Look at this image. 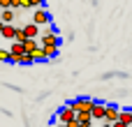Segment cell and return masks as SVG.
Masks as SVG:
<instances>
[{
    "label": "cell",
    "mask_w": 132,
    "mask_h": 127,
    "mask_svg": "<svg viewBox=\"0 0 132 127\" xmlns=\"http://www.w3.org/2000/svg\"><path fill=\"white\" fill-rule=\"evenodd\" d=\"M9 53H12V56H23V53H26V49H23V44H19V42H12V46H9Z\"/></svg>",
    "instance_id": "obj_11"
},
{
    "label": "cell",
    "mask_w": 132,
    "mask_h": 127,
    "mask_svg": "<svg viewBox=\"0 0 132 127\" xmlns=\"http://www.w3.org/2000/svg\"><path fill=\"white\" fill-rule=\"evenodd\" d=\"M23 49H26V53H35V51H39L42 46H39V39H26V44H23Z\"/></svg>",
    "instance_id": "obj_9"
},
{
    "label": "cell",
    "mask_w": 132,
    "mask_h": 127,
    "mask_svg": "<svg viewBox=\"0 0 132 127\" xmlns=\"http://www.w3.org/2000/svg\"><path fill=\"white\" fill-rule=\"evenodd\" d=\"M42 51H44V58H46V60H51V58L58 56V49H53V46H44Z\"/></svg>",
    "instance_id": "obj_14"
},
{
    "label": "cell",
    "mask_w": 132,
    "mask_h": 127,
    "mask_svg": "<svg viewBox=\"0 0 132 127\" xmlns=\"http://www.w3.org/2000/svg\"><path fill=\"white\" fill-rule=\"evenodd\" d=\"M0 14H2V12H0ZM0 23H2V21H0Z\"/></svg>",
    "instance_id": "obj_25"
},
{
    "label": "cell",
    "mask_w": 132,
    "mask_h": 127,
    "mask_svg": "<svg viewBox=\"0 0 132 127\" xmlns=\"http://www.w3.org/2000/svg\"><path fill=\"white\" fill-rule=\"evenodd\" d=\"M32 62H35L32 56H30V53H23V62H21V65H32Z\"/></svg>",
    "instance_id": "obj_19"
},
{
    "label": "cell",
    "mask_w": 132,
    "mask_h": 127,
    "mask_svg": "<svg viewBox=\"0 0 132 127\" xmlns=\"http://www.w3.org/2000/svg\"><path fill=\"white\" fill-rule=\"evenodd\" d=\"M79 127H90V125H79Z\"/></svg>",
    "instance_id": "obj_24"
},
{
    "label": "cell",
    "mask_w": 132,
    "mask_h": 127,
    "mask_svg": "<svg viewBox=\"0 0 132 127\" xmlns=\"http://www.w3.org/2000/svg\"><path fill=\"white\" fill-rule=\"evenodd\" d=\"M39 30H42V28H37L32 21L23 25V32H26V37H28V39H37V37H39Z\"/></svg>",
    "instance_id": "obj_7"
},
{
    "label": "cell",
    "mask_w": 132,
    "mask_h": 127,
    "mask_svg": "<svg viewBox=\"0 0 132 127\" xmlns=\"http://www.w3.org/2000/svg\"><path fill=\"white\" fill-rule=\"evenodd\" d=\"M0 12H2V9H0Z\"/></svg>",
    "instance_id": "obj_26"
},
{
    "label": "cell",
    "mask_w": 132,
    "mask_h": 127,
    "mask_svg": "<svg viewBox=\"0 0 132 127\" xmlns=\"http://www.w3.org/2000/svg\"><path fill=\"white\" fill-rule=\"evenodd\" d=\"M114 127H128V125H123V123H116V125H114Z\"/></svg>",
    "instance_id": "obj_21"
},
{
    "label": "cell",
    "mask_w": 132,
    "mask_h": 127,
    "mask_svg": "<svg viewBox=\"0 0 132 127\" xmlns=\"http://www.w3.org/2000/svg\"><path fill=\"white\" fill-rule=\"evenodd\" d=\"M39 46H42V49H44V46L60 49V37H58V35H46V37H42V39H39Z\"/></svg>",
    "instance_id": "obj_6"
},
{
    "label": "cell",
    "mask_w": 132,
    "mask_h": 127,
    "mask_svg": "<svg viewBox=\"0 0 132 127\" xmlns=\"http://www.w3.org/2000/svg\"><path fill=\"white\" fill-rule=\"evenodd\" d=\"M102 127H114V125H109V123H102Z\"/></svg>",
    "instance_id": "obj_22"
},
{
    "label": "cell",
    "mask_w": 132,
    "mask_h": 127,
    "mask_svg": "<svg viewBox=\"0 0 132 127\" xmlns=\"http://www.w3.org/2000/svg\"><path fill=\"white\" fill-rule=\"evenodd\" d=\"M0 37H2V39H12V42H14V37H16V25H2Z\"/></svg>",
    "instance_id": "obj_8"
},
{
    "label": "cell",
    "mask_w": 132,
    "mask_h": 127,
    "mask_svg": "<svg viewBox=\"0 0 132 127\" xmlns=\"http://www.w3.org/2000/svg\"><path fill=\"white\" fill-rule=\"evenodd\" d=\"M26 32H23V28H16V37H14V42H19V44H26Z\"/></svg>",
    "instance_id": "obj_15"
},
{
    "label": "cell",
    "mask_w": 132,
    "mask_h": 127,
    "mask_svg": "<svg viewBox=\"0 0 132 127\" xmlns=\"http://www.w3.org/2000/svg\"><path fill=\"white\" fill-rule=\"evenodd\" d=\"M9 58H12L9 49H0V62H9Z\"/></svg>",
    "instance_id": "obj_16"
},
{
    "label": "cell",
    "mask_w": 132,
    "mask_h": 127,
    "mask_svg": "<svg viewBox=\"0 0 132 127\" xmlns=\"http://www.w3.org/2000/svg\"><path fill=\"white\" fill-rule=\"evenodd\" d=\"M77 123L79 125H90L93 123V116L90 113H77Z\"/></svg>",
    "instance_id": "obj_13"
},
{
    "label": "cell",
    "mask_w": 132,
    "mask_h": 127,
    "mask_svg": "<svg viewBox=\"0 0 132 127\" xmlns=\"http://www.w3.org/2000/svg\"><path fill=\"white\" fill-rule=\"evenodd\" d=\"M51 127H67V125H63V123H56V125H51Z\"/></svg>",
    "instance_id": "obj_20"
},
{
    "label": "cell",
    "mask_w": 132,
    "mask_h": 127,
    "mask_svg": "<svg viewBox=\"0 0 132 127\" xmlns=\"http://www.w3.org/2000/svg\"><path fill=\"white\" fill-rule=\"evenodd\" d=\"M118 116H121V106H118V104L107 102V116H104V123L116 125V123H118Z\"/></svg>",
    "instance_id": "obj_5"
},
{
    "label": "cell",
    "mask_w": 132,
    "mask_h": 127,
    "mask_svg": "<svg viewBox=\"0 0 132 127\" xmlns=\"http://www.w3.org/2000/svg\"><path fill=\"white\" fill-rule=\"evenodd\" d=\"M93 102H95V99H90V97H77V99L67 102V106H70L74 113H90Z\"/></svg>",
    "instance_id": "obj_1"
},
{
    "label": "cell",
    "mask_w": 132,
    "mask_h": 127,
    "mask_svg": "<svg viewBox=\"0 0 132 127\" xmlns=\"http://www.w3.org/2000/svg\"><path fill=\"white\" fill-rule=\"evenodd\" d=\"M90 116H93V120H104V116H107V102L95 99L93 109H90Z\"/></svg>",
    "instance_id": "obj_4"
},
{
    "label": "cell",
    "mask_w": 132,
    "mask_h": 127,
    "mask_svg": "<svg viewBox=\"0 0 132 127\" xmlns=\"http://www.w3.org/2000/svg\"><path fill=\"white\" fill-rule=\"evenodd\" d=\"M114 76H118V79H128L130 74H128V72H104V74H102L104 81H109V79H114Z\"/></svg>",
    "instance_id": "obj_12"
},
{
    "label": "cell",
    "mask_w": 132,
    "mask_h": 127,
    "mask_svg": "<svg viewBox=\"0 0 132 127\" xmlns=\"http://www.w3.org/2000/svg\"><path fill=\"white\" fill-rule=\"evenodd\" d=\"M32 23H35L37 28H46V25H51V14L46 12V7L32 12Z\"/></svg>",
    "instance_id": "obj_2"
},
{
    "label": "cell",
    "mask_w": 132,
    "mask_h": 127,
    "mask_svg": "<svg viewBox=\"0 0 132 127\" xmlns=\"http://www.w3.org/2000/svg\"><path fill=\"white\" fill-rule=\"evenodd\" d=\"M0 49H2V37H0Z\"/></svg>",
    "instance_id": "obj_23"
},
{
    "label": "cell",
    "mask_w": 132,
    "mask_h": 127,
    "mask_svg": "<svg viewBox=\"0 0 132 127\" xmlns=\"http://www.w3.org/2000/svg\"><path fill=\"white\" fill-rule=\"evenodd\" d=\"M9 62H12V65H21V62H23V56H12Z\"/></svg>",
    "instance_id": "obj_18"
},
{
    "label": "cell",
    "mask_w": 132,
    "mask_h": 127,
    "mask_svg": "<svg viewBox=\"0 0 132 127\" xmlns=\"http://www.w3.org/2000/svg\"><path fill=\"white\" fill-rule=\"evenodd\" d=\"M56 120H58V123H63V125H70V123H74V120H77V113L65 104V106H60V109H58Z\"/></svg>",
    "instance_id": "obj_3"
},
{
    "label": "cell",
    "mask_w": 132,
    "mask_h": 127,
    "mask_svg": "<svg viewBox=\"0 0 132 127\" xmlns=\"http://www.w3.org/2000/svg\"><path fill=\"white\" fill-rule=\"evenodd\" d=\"M32 60H35V62H42V60H46V58H44V51H42V49H39V51H35V53H32Z\"/></svg>",
    "instance_id": "obj_17"
},
{
    "label": "cell",
    "mask_w": 132,
    "mask_h": 127,
    "mask_svg": "<svg viewBox=\"0 0 132 127\" xmlns=\"http://www.w3.org/2000/svg\"><path fill=\"white\" fill-rule=\"evenodd\" d=\"M118 123L132 127V109H121V116H118Z\"/></svg>",
    "instance_id": "obj_10"
}]
</instances>
